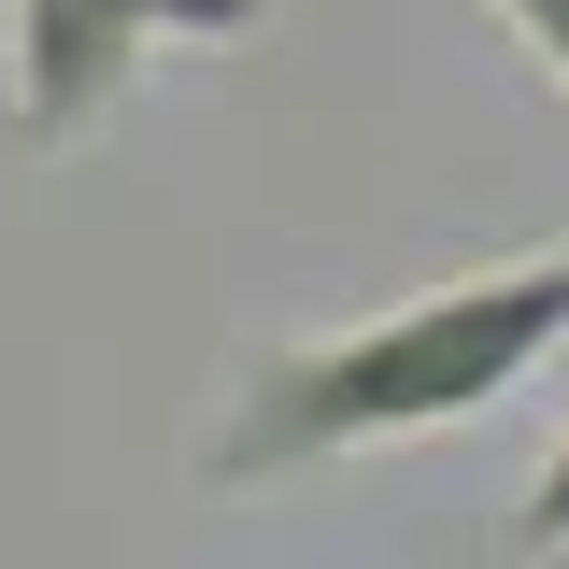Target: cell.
Returning a JSON list of instances; mask_svg holds the SVG:
<instances>
[{
    "instance_id": "1",
    "label": "cell",
    "mask_w": 569,
    "mask_h": 569,
    "mask_svg": "<svg viewBox=\"0 0 569 569\" xmlns=\"http://www.w3.org/2000/svg\"><path fill=\"white\" fill-rule=\"evenodd\" d=\"M556 342H569V228L527 257H485V271L399 284L342 328H284V342L228 356L186 470L200 485H284V470H328V456L441 441V427L498 413Z\"/></svg>"
},
{
    "instance_id": "4",
    "label": "cell",
    "mask_w": 569,
    "mask_h": 569,
    "mask_svg": "<svg viewBox=\"0 0 569 569\" xmlns=\"http://www.w3.org/2000/svg\"><path fill=\"white\" fill-rule=\"evenodd\" d=\"M485 14L512 29V58H527V71H541V86L569 100V0H485Z\"/></svg>"
},
{
    "instance_id": "2",
    "label": "cell",
    "mask_w": 569,
    "mask_h": 569,
    "mask_svg": "<svg viewBox=\"0 0 569 569\" xmlns=\"http://www.w3.org/2000/svg\"><path fill=\"white\" fill-rule=\"evenodd\" d=\"M271 0H0V43H14V142L71 157L142 100V71L171 43H242Z\"/></svg>"
},
{
    "instance_id": "3",
    "label": "cell",
    "mask_w": 569,
    "mask_h": 569,
    "mask_svg": "<svg viewBox=\"0 0 569 569\" xmlns=\"http://www.w3.org/2000/svg\"><path fill=\"white\" fill-rule=\"evenodd\" d=\"M512 556H527V569L569 556V427L541 441V470H527V498H512Z\"/></svg>"
}]
</instances>
